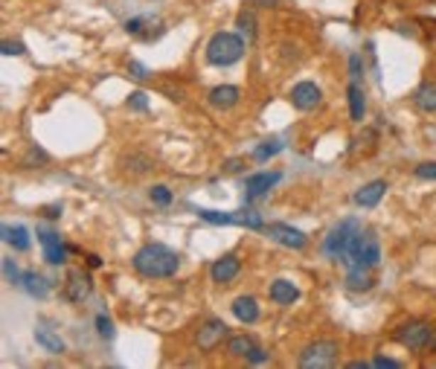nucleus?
I'll list each match as a JSON object with an SVG mask.
<instances>
[{
  "instance_id": "1",
  "label": "nucleus",
  "mask_w": 436,
  "mask_h": 369,
  "mask_svg": "<svg viewBox=\"0 0 436 369\" xmlns=\"http://www.w3.org/2000/svg\"><path fill=\"white\" fill-rule=\"evenodd\" d=\"M131 265L140 276H146V280H169L180 268V256L160 241H148L134 253Z\"/></svg>"
},
{
  "instance_id": "2",
  "label": "nucleus",
  "mask_w": 436,
  "mask_h": 369,
  "mask_svg": "<svg viewBox=\"0 0 436 369\" xmlns=\"http://www.w3.org/2000/svg\"><path fill=\"white\" fill-rule=\"evenodd\" d=\"M349 268H376L381 262V244H378V236L372 230H358L349 241V248L344 253V259Z\"/></svg>"
},
{
  "instance_id": "3",
  "label": "nucleus",
  "mask_w": 436,
  "mask_h": 369,
  "mask_svg": "<svg viewBox=\"0 0 436 369\" xmlns=\"http://www.w3.org/2000/svg\"><path fill=\"white\" fill-rule=\"evenodd\" d=\"M244 47H247V41L241 35L215 33L207 41V61H209V65H215V67H230V65H236V61H241Z\"/></svg>"
},
{
  "instance_id": "4",
  "label": "nucleus",
  "mask_w": 436,
  "mask_h": 369,
  "mask_svg": "<svg viewBox=\"0 0 436 369\" xmlns=\"http://www.w3.org/2000/svg\"><path fill=\"white\" fill-rule=\"evenodd\" d=\"M340 358V346L334 341H315V343H308L303 352H300V366L303 369H329L334 366Z\"/></svg>"
},
{
  "instance_id": "5",
  "label": "nucleus",
  "mask_w": 436,
  "mask_h": 369,
  "mask_svg": "<svg viewBox=\"0 0 436 369\" xmlns=\"http://www.w3.org/2000/svg\"><path fill=\"white\" fill-rule=\"evenodd\" d=\"M361 230V221L358 219H344L340 224H334L332 230H329V236H326V241H323V253L329 256V259H344V253H347V248H349V241H352V236Z\"/></svg>"
},
{
  "instance_id": "6",
  "label": "nucleus",
  "mask_w": 436,
  "mask_h": 369,
  "mask_svg": "<svg viewBox=\"0 0 436 369\" xmlns=\"http://www.w3.org/2000/svg\"><path fill=\"white\" fill-rule=\"evenodd\" d=\"M433 341V329L425 320H410L396 331V343L404 349H425Z\"/></svg>"
},
{
  "instance_id": "7",
  "label": "nucleus",
  "mask_w": 436,
  "mask_h": 369,
  "mask_svg": "<svg viewBox=\"0 0 436 369\" xmlns=\"http://www.w3.org/2000/svg\"><path fill=\"white\" fill-rule=\"evenodd\" d=\"M265 233L276 241V244H283V248H291V250H303L305 244H308V236L291 224H283V221H273V224H265Z\"/></svg>"
},
{
  "instance_id": "8",
  "label": "nucleus",
  "mask_w": 436,
  "mask_h": 369,
  "mask_svg": "<svg viewBox=\"0 0 436 369\" xmlns=\"http://www.w3.org/2000/svg\"><path fill=\"white\" fill-rule=\"evenodd\" d=\"M323 102V90L315 82H297L291 87V105L297 111H315Z\"/></svg>"
},
{
  "instance_id": "9",
  "label": "nucleus",
  "mask_w": 436,
  "mask_h": 369,
  "mask_svg": "<svg viewBox=\"0 0 436 369\" xmlns=\"http://www.w3.org/2000/svg\"><path fill=\"white\" fill-rule=\"evenodd\" d=\"M239 273H241V262H239V256H233V253H224L222 259H215L212 268H209L212 282H218V285H230Z\"/></svg>"
},
{
  "instance_id": "10",
  "label": "nucleus",
  "mask_w": 436,
  "mask_h": 369,
  "mask_svg": "<svg viewBox=\"0 0 436 369\" xmlns=\"http://www.w3.org/2000/svg\"><path fill=\"white\" fill-rule=\"evenodd\" d=\"M227 337V326H224V320H218V317H212V320H207L201 329H198V349L201 352H212L218 343H222Z\"/></svg>"
},
{
  "instance_id": "11",
  "label": "nucleus",
  "mask_w": 436,
  "mask_h": 369,
  "mask_svg": "<svg viewBox=\"0 0 436 369\" xmlns=\"http://www.w3.org/2000/svg\"><path fill=\"white\" fill-rule=\"evenodd\" d=\"M93 291V282H90V276L82 273V270H70L67 273V285H65V297L70 302H85Z\"/></svg>"
},
{
  "instance_id": "12",
  "label": "nucleus",
  "mask_w": 436,
  "mask_h": 369,
  "mask_svg": "<svg viewBox=\"0 0 436 369\" xmlns=\"http://www.w3.org/2000/svg\"><path fill=\"white\" fill-rule=\"evenodd\" d=\"M38 238H41V244H44V259H47L50 265H65V262H67V248H65V241L58 238V233L41 230Z\"/></svg>"
},
{
  "instance_id": "13",
  "label": "nucleus",
  "mask_w": 436,
  "mask_h": 369,
  "mask_svg": "<svg viewBox=\"0 0 436 369\" xmlns=\"http://www.w3.org/2000/svg\"><path fill=\"white\" fill-rule=\"evenodd\" d=\"M279 180H283V175H279V172H256V175H251V177L244 180V195L247 198H259L271 187H276Z\"/></svg>"
},
{
  "instance_id": "14",
  "label": "nucleus",
  "mask_w": 436,
  "mask_h": 369,
  "mask_svg": "<svg viewBox=\"0 0 436 369\" xmlns=\"http://www.w3.org/2000/svg\"><path fill=\"white\" fill-rule=\"evenodd\" d=\"M239 97H241V90L236 84H218L209 90V105L218 111H230L239 105Z\"/></svg>"
},
{
  "instance_id": "15",
  "label": "nucleus",
  "mask_w": 436,
  "mask_h": 369,
  "mask_svg": "<svg viewBox=\"0 0 436 369\" xmlns=\"http://www.w3.org/2000/svg\"><path fill=\"white\" fill-rule=\"evenodd\" d=\"M384 195H387V180H369V183H364V187L355 192V204L369 209V206H376Z\"/></svg>"
},
{
  "instance_id": "16",
  "label": "nucleus",
  "mask_w": 436,
  "mask_h": 369,
  "mask_svg": "<svg viewBox=\"0 0 436 369\" xmlns=\"http://www.w3.org/2000/svg\"><path fill=\"white\" fill-rule=\"evenodd\" d=\"M230 312H233V317L239 320V323H256L259 320V302L254 299V297H236L233 299V305H230Z\"/></svg>"
},
{
  "instance_id": "17",
  "label": "nucleus",
  "mask_w": 436,
  "mask_h": 369,
  "mask_svg": "<svg viewBox=\"0 0 436 369\" xmlns=\"http://www.w3.org/2000/svg\"><path fill=\"white\" fill-rule=\"evenodd\" d=\"M268 294H271V299L276 305H291V302L300 299V288L294 282H288V280H273L271 288H268Z\"/></svg>"
},
{
  "instance_id": "18",
  "label": "nucleus",
  "mask_w": 436,
  "mask_h": 369,
  "mask_svg": "<svg viewBox=\"0 0 436 369\" xmlns=\"http://www.w3.org/2000/svg\"><path fill=\"white\" fill-rule=\"evenodd\" d=\"M21 285H23V291H26L29 297H36V299H44V297L50 294V282L44 280L41 273H36V270H26V273L21 276Z\"/></svg>"
},
{
  "instance_id": "19",
  "label": "nucleus",
  "mask_w": 436,
  "mask_h": 369,
  "mask_svg": "<svg viewBox=\"0 0 436 369\" xmlns=\"http://www.w3.org/2000/svg\"><path fill=\"white\" fill-rule=\"evenodd\" d=\"M0 233H4V241L9 244L12 250H29V233H26V227L4 224V227H0Z\"/></svg>"
},
{
  "instance_id": "20",
  "label": "nucleus",
  "mask_w": 436,
  "mask_h": 369,
  "mask_svg": "<svg viewBox=\"0 0 436 369\" xmlns=\"http://www.w3.org/2000/svg\"><path fill=\"white\" fill-rule=\"evenodd\" d=\"M347 94H349V116H352V122H361L364 114H366V99H364V87H361V82H349Z\"/></svg>"
},
{
  "instance_id": "21",
  "label": "nucleus",
  "mask_w": 436,
  "mask_h": 369,
  "mask_svg": "<svg viewBox=\"0 0 436 369\" xmlns=\"http://www.w3.org/2000/svg\"><path fill=\"white\" fill-rule=\"evenodd\" d=\"M413 102H416L419 111H425V114H436V84H430V82L419 84V87H416V94H413Z\"/></svg>"
},
{
  "instance_id": "22",
  "label": "nucleus",
  "mask_w": 436,
  "mask_h": 369,
  "mask_svg": "<svg viewBox=\"0 0 436 369\" xmlns=\"http://www.w3.org/2000/svg\"><path fill=\"white\" fill-rule=\"evenodd\" d=\"M372 285H376V280H372L369 268H349V273H347V288L349 291H369Z\"/></svg>"
},
{
  "instance_id": "23",
  "label": "nucleus",
  "mask_w": 436,
  "mask_h": 369,
  "mask_svg": "<svg viewBox=\"0 0 436 369\" xmlns=\"http://www.w3.org/2000/svg\"><path fill=\"white\" fill-rule=\"evenodd\" d=\"M36 343L44 346V349L53 352V355H61V352H65V341H61L58 334H53L50 329H44V326L36 329Z\"/></svg>"
},
{
  "instance_id": "24",
  "label": "nucleus",
  "mask_w": 436,
  "mask_h": 369,
  "mask_svg": "<svg viewBox=\"0 0 436 369\" xmlns=\"http://www.w3.org/2000/svg\"><path fill=\"white\" fill-rule=\"evenodd\" d=\"M254 337H247V334H236V337H230L227 341V355H233V358H244L247 360V355L254 352Z\"/></svg>"
},
{
  "instance_id": "25",
  "label": "nucleus",
  "mask_w": 436,
  "mask_h": 369,
  "mask_svg": "<svg viewBox=\"0 0 436 369\" xmlns=\"http://www.w3.org/2000/svg\"><path fill=\"white\" fill-rule=\"evenodd\" d=\"M236 26H239L241 38H244L247 44H254V38H256V18H254V12H251V9H241V12H239Z\"/></svg>"
},
{
  "instance_id": "26",
  "label": "nucleus",
  "mask_w": 436,
  "mask_h": 369,
  "mask_svg": "<svg viewBox=\"0 0 436 369\" xmlns=\"http://www.w3.org/2000/svg\"><path fill=\"white\" fill-rule=\"evenodd\" d=\"M198 219H204L207 224H236L239 219L230 212H218V209H198Z\"/></svg>"
},
{
  "instance_id": "27",
  "label": "nucleus",
  "mask_w": 436,
  "mask_h": 369,
  "mask_svg": "<svg viewBox=\"0 0 436 369\" xmlns=\"http://www.w3.org/2000/svg\"><path fill=\"white\" fill-rule=\"evenodd\" d=\"M285 148V143L283 140H268V143H262V145H256L254 148V158L256 160H271L273 155H279V151Z\"/></svg>"
},
{
  "instance_id": "28",
  "label": "nucleus",
  "mask_w": 436,
  "mask_h": 369,
  "mask_svg": "<svg viewBox=\"0 0 436 369\" xmlns=\"http://www.w3.org/2000/svg\"><path fill=\"white\" fill-rule=\"evenodd\" d=\"M239 224L244 227H251V230H265V221H262V215L254 212V209H241V215H236Z\"/></svg>"
},
{
  "instance_id": "29",
  "label": "nucleus",
  "mask_w": 436,
  "mask_h": 369,
  "mask_svg": "<svg viewBox=\"0 0 436 369\" xmlns=\"http://www.w3.org/2000/svg\"><path fill=\"white\" fill-rule=\"evenodd\" d=\"M47 160H50V155L44 148H38V145H29L26 155H23V166H29V169H33L36 163H47Z\"/></svg>"
},
{
  "instance_id": "30",
  "label": "nucleus",
  "mask_w": 436,
  "mask_h": 369,
  "mask_svg": "<svg viewBox=\"0 0 436 369\" xmlns=\"http://www.w3.org/2000/svg\"><path fill=\"white\" fill-rule=\"evenodd\" d=\"M148 198H151L154 204H158V206H169V204H172V192L163 187V183H158V187H151V189H148Z\"/></svg>"
},
{
  "instance_id": "31",
  "label": "nucleus",
  "mask_w": 436,
  "mask_h": 369,
  "mask_svg": "<svg viewBox=\"0 0 436 369\" xmlns=\"http://www.w3.org/2000/svg\"><path fill=\"white\" fill-rule=\"evenodd\" d=\"M131 111H148V94H143V90H134V94H129V102H126Z\"/></svg>"
},
{
  "instance_id": "32",
  "label": "nucleus",
  "mask_w": 436,
  "mask_h": 369,
  "mask_svg": "<svg viewBox=\"0 0 436 369\" xmlns=\"http://www.w3.org/2000/svg\"><path fill=\"white\" fill-rule=\"evenodd\" d=\"M364 76V61H361V53H352L349 55V82H358Z\"/></svg>"
},
{
  "instance_id": "33",
  "label": "nucleus",
  "mask_w": 436,
  "mask_h": 369,
  "mask_svg": "<svg viewBox=\"0 0 436 369\" xmlns=\"http://www.w3.org/2000/svg\"><path fill=\"white\" fill-rule=\"evenodd\" d=\"M4 276H6V282L21 285V276H23V273H18V268H15L12 259H4Z\"/></svg>"
},
{
  "instance_id": "34",
  "label": "nucleus",
  "mask_w": 436,
  "mask_h": 369,
  "mask_svg": "<svg viewBox=\"0 0 436 369\" xmlns=\"http://www.w3.org/2000/svg\"><path fill=\"white\" fill-rule=\"evenodd\" d=\"M416 177H422V180H436V160H433V163H419V166H416Z\"/></svg>"
},
{
  "instance_id": "35",
  "label": "nucleus",
  "mask_w": 436,
  "mask_h": 369,
  "mask_svg": "<svg viewBox=\"0 0 436 369\" xmlns=\"http://www.w3.org/2000/svg\"><path fill=\"white\" fill-rule=\"evenodd\" d=\"M97 329H99V334L105 337V341H111V337H114V323H111L105 314L97 317Z\"/></svg>"
},
{
  "instance_id": "36",
  "label": "nucleus",
  "mask_w": 436,
  "mask_h": 369,
  "mask_svg": "<svg viewBox=\"0 0 436 369\" xmlns=\"http://www.w3.org/2000/svg\"><path fill=\"white\" fill-rule=\"evenodd\" d=\"M0 53H4V55H21L23 53V44L21 41H4V44H0Z\"/></svg>"
},
{
  "instance_id": "37",
  "label": "nucleus",
  "mask_w": 436,
  "mask_h": 369,
  "mask_svg": "<svg viewBox=\"0 0 436 369\" xmlns=\"http://www.w3.org/2000/svg\"><path fill=\"white\" fill-rule=\"evenodd\" d=\"M129 73H131L134 79H148V76H151V73L140 65V61H129Z\"/></svg>"
},
{
  "instance_id": "38",
  "label": "nucleus",
  "mask_w": 436,
  "mask_h": 369,
  "mask_svg": "<svg viewBox=\"0 0 436 369\" xmlns=\"http://www.w3.org/2000/svg\"><path fill=\"white\" fill-rule=\"evenodd\" d=\"M268 360V352L262 346H254V352L247 355V363H265Z\"/></svg>"
},
{
  "instance_id": "39",
  "label": "nucleus",
  "mask_w": 436,
  "mask_h": 369,
  "mask_svg": "<svg viewBox=\"0 0 436 369\" xmlns=\"http://www.w3.org/2000/svg\"><path fill=\"white\" fill-rule=\"evenodd\" d=\"M148 18H131V21H126V33H140V29H143V23H146Z\"/></svg>"
},
{
  "instance_id": "40",
  "label": "nucleus",
  "mask_w": 436,
  "mask_h": 369,
  "mask_svg": "<svg viewBox=\"0 0 436 369\" xmlns=\"http://www.w3.org/2000/svg\"><path fill=\"white\" fill-rule=\"evenodd\" d=\"M372 366H378V369H381V366H387V369H398L401 363H398V360H393V358H381V355H378L376 360H372Z\"/></svg>"
},
{
  "instance_id": "41",
  "label": "nucleus",
  "mask_w": 436,
  "mask_h": 369,
  "mask_svg": "<svg viewBox=\"0 0 436 369\" xmlns=\"http://www.w3.org/2000/svg\"><path fill=\"white\" fill-rule=\"evenodd\" d=\"M44 215H47V219H58V215H61V204H50V206H44Z\"/></svg>"
},
{
  "instance_id": "42",
  "label": "nucleus",
  "mask_w": 436,
  "mask_h": 369,
  "mask_svg": "<svg viewBox=\"0 0 436 369\" xmlns=\"http://www.w3.org/2000/svg\"><path fill=\"white\" fill-rule=\"evenodd\" d=\"M349 369H366V366H372V363H366V360H352V363H347Z\"/></svg>"
},
{
  "instance_id": "43",
  "label": "nucleus",
  "mask_w": 436,
  "mask_h": 369,
  "mask_svg": "<svg viewBox=\"0 0 436 369\" xmlns=\"http://www.w3.org/2000/svg\"><path fill=\"white\" fill-rule=\"evenodd\" d=\"M239 169H241V160H230L227 163V172H239Z\"/></svg>"
},
{
  "instance_id": "44",
  "label": "nucleus",
  "mask_w": 436,
  "mask_h": 369,
  "mask_svg": "<svg viewBox=\"0 0 436 369\" xmlns=\"http://www.w3.org/2000/svg\"><path fill=\"white\" fill-rule=\"evenodd\" d=\"M87 265H90V268H99L102 262H99V256H87Z\"/></svg>"
}]
</instances>
